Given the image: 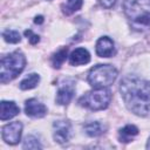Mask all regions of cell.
I'll use <instances>...</instances> for the list:
<instances>
[{"label": "cell", "mask_w": 150, "mask_h": 150, "mask_svg": "<svg viewBox=\"0 0 150 150\" xmlns=\"http://www.w3.org/2000/svg\"><path fill=\"white\" fill-rule=\"evenodd\" d=\"M83 5V0H67L62 6V11L66 15H70L74 12L79 11Z\"/></svg>", "instance_id": "16"}, {"label": "cell", "mask_w": 150, "mask_h": 150, "mask_svg": "<svg viewBox=\"0 0 150 150\" xmlns=\"http://www.w3.org/2000/svg\"><path fill=\"white\" fill-rule=\"evenodd\" d=\"M34 22H35V23H42V22H43V16H41V15L36 16V18L34 19Z\"/></svg>", "instance_id": "22"}, {"label": "cell", "mask_w": 150, "mask_h": 150, "mask_svg": "<svg viewBox=\"0 0 150 150\" xmlns=\"http://www.w3.org/2000/svg\"><path fill=\"white\" fill-rule=\"evenodd\" d=\"M2 38L6 42H9V43H18L21 40L20 34L16 30H12V29H6L2 33Z\"/></svg>", "instance_id": "18"}, {"label": "cell", "mask_w": 150, "mask_h": 150, "mask_svg": "<svg viewBox=\"0 0 150 150\" xmlns=\"http://www.w3.org/2000/svg\"><path fill=\"white\" fill-rule=\"evenodd\" d=\"M74 95V86L70 84H63L62 87H60V89L57 90L56 94V103L61 104V105H67Z\"/></svg>", "instance_id": "12"}, {"label": "cell", "mask_w": 150, "mask_h": 150, "mask_svg": "<svg viewBox=\"0 0 150 150\" xmlns=\"http://www.w3.org/2000/svg\"><path fill=\"white\" fill-rule=\"evenodd\" d=\"M22 124L19 121L11 122L2 128V139L8 144H16L21 138Z\"/></svg>", "instance_id": "6"}, {"label": "cell", "mask_w": 150, "mask_h": 150, "mask_svg": "<svg viewBox=\"0 0 150 150\" xmlns=\"http://www.w3.org/2000/svg\"><path fill=\"white\" fill-rule=\"evenodd\" d=\"M90 61V54L86 48H76L69 55V62L73 66L86 64Z\"/></svg>", "instance_id": "11"}, {"label": "cell", "mask_w": 150, "mask_h": 150, "mask_svg": "<svg viewBox=\"0 0 150 150\" xmlns=\"http://www.w3.org/2000/svg\"><path fill=\"white\" fill-rule=\"evenodd\" d=\"M83 129L86 134L90 137H96L104 132V127L100 122H89L83 125Z\"/></svg>", "instance_id": "14"}, {"label": "cell", "mask_w": 150, "mask_h": 150, "mask_svg": "<svg viewBox=\"0 0 150 150\" xmlns=\"http://www.w3.org/2000/svg\"><path fill=\"white\" fill-rule=\"evenodd\" d=\"M127 108L142 117L150 116V82L136 75H125L120 84Z\"/></svg>", "instance_id": "1"}, {"label": "cell", "mask_w": 150, "mask_h": 150, "mask_svg": "<svg viewBox=\"0 0 150 150\" xmlns=\"http://www.w3.org/2000/svg\"><path fill=\"white\" fill-rule=\"evenodd\" d=\"M54 139L60 143H67L70 137H71V125L68 121L61 120V121H55L54 124Z\"/></svg>", "instance_id": "7"}, {"label": "cell", "mask_w": 150, "mask_h": 150, "mask_svg": "<svg viewBox=\"0 0 150 150\" xmlns=\"http://www.w3.org/2000/svg\"><path fill=\"white\" fill-rule=\"evenodd\" d=\"M146 149H150V137H149V141L146 143Z\"/></svg>", "instance_id": "23"}, {"label": "cell", "mask_w": 150, "mask_h": 150, "mask_svg": "<svg viewBox=\"0 0 150 150\" xmlns=\"http://www.w3.org/2000/svg\"><path fill=\"white\" fill-rule=\"evenodd\" d=\"M67 52L68 49L67 48H62L60 49L59 52H56L53 57H52V63H53V67L54 68H60L62 66V63L66 61L67 59Z\"/></svg>", "instance_id": "17"}, {"label": "cell", "mask_w": 150, "mask_h": 150, "mask_svg": "<svg viewBox=\"0 0 150 150\" xmlns=\"http://www.w3.org/2000/svg\"><path fill=\"white\" fill-rule=\"evenodd\" d=\"M111 101V91L107 88H95L79 98V104L89 110H103Z\"/></svg>", "instance_id": "4"}, {"label": "cell", "mask_w": 150, "mask_h": 150, "mask_svg": "<svg viewBox=\"0 0 150 150\" xmlns=\"http://www.w3.org/2000/svg\"><path fill=\"white\" fill-rule=\"evenodd\" d=\"M22 148L23 149H41L42 145L40 144L39 139L32 135L27 136L23 141V144H22Z\"/></svg>", "instance_id": "19"}, {"label": "cell", "mask_w": 150, "mask_h": 150, "mask_svg": "<svg viewBox=\"0 0 150 150\" xmlns=\"http://www.w3.org/2000/svg\"><path fill=\"white\" fill-rule=\"evenodd\" d=\"M117 77V70L110 64H97L88 74V82L93 88H107Z\"/></svg>", "instance_id": "5"}, {"label": "cell", "mask_w": 150, "mask_h": 150, "mask_svg": "<svg viewBox=\"0 0 150 150\" xmlns=\"http://www.w3.org/2000/svg\"><path fill=\"white\" fill-rule=\"evenodd\" d=\"M26 57L21 52H13L1 59L0 63V82L6 83L14 80L25 68Z\"/></svg>", "instance_id": "3"}, {"label": "cell", "mask_w": 150, "mask_h": 150, "mask_svg": "<svg viewBox=\"0 0 150 150\" xmlns=\"http://www.w3.org/2000/svg\"><path fill=\"white\" fill-rule=\"evenodd\" d=\"M137 135H138L137 127H135L132 124H128V125L123 127L122 129H120V131H118V139H120V142L128 143V142H130Z\"/></svg>", "instance_id": "13"}, {"label": "cell", "mask_w": 150, "mask_h": 150, "mask_svg": "<svg viewBox=\"0 0 150 150\" xmlns=\"http://www.w3.org/2000/svg\"><path fill=\"white\" fill-rule=\"evenodd\" d=\"M40 82V76L36 73H32L29 74L27 77H25L21 82H20V89L22 90H28V89H33L38 86V83Z\"/></svg>", "instance_id": "15"}, {"label": "cell", "mask_w": 150, "mask_h": 150, "mask_svg": "<svg viewBox=\"0 0 150 150\" xmlns=\"http://www.w3.org/2000/svg\"><path fill=\"white\" fill-rule=\"evenodd\" d=\"M116 1H117V0H101V4H102V6L105 7V8H111V7L116 4Z\"/></svg>", "instance_id": "21"}, {"label": "cell", "mask_w": 150, "mask_h": 150, "mask_svg": "<svg viewBox=\"0 0 150 150\" xmlns=\"http://www.w3.org/2000/svg\"><path fill=\"white\" fill-rule=\"evenodd\" d=\"M123 9L132 29H150V0H124Z\"/></svg>", "instance_id": "2"}, {"label": "cell", "mask_w": 150, "mask_h": 150, "mask_svg": "<svg viewBox=\"0 0 150 150\" xmlns=\"http://www.w3.org/2000/svg\"><path fill=\"white\" fill-rule=\"evenodd\" d=\"M20 112V108L13 101H1L0 103V120L6 121L13 118Z\"/></svg>", "instance_id": "10"}, {"label": "cell", "mask_w": 150, "mask_h": 150, "mask_svg": "<svg viewBox=\"0 0 150 150\" xmlns=\"http://www.w3.org/2000/svg\"><path fill=\"white\" fill-rule=\"evenodd\" d=\"M96 54L101 57H110L115 55V45L109 36H102L96 42Z\"/></svg>", "instance_id": "9"}, {"label": "cell", "mask_w": 150, "mask_h": 150, "mask_svg": "<svg viewBox=\"0 0 150 150\" xmlns=\"http://www.w3.org/2000/svg\"><path fill=\"white\" fill-rule=\"evenodd\" d=\"M25 112L27 114V116H30L34 118H40L47 114V108L39 100L29 98L25 103Z\"/></svg>", "instance_id": "8"}, {"label": "cell", "mask_w": 150, "mask_h": 150, "mask_svg": "<svg viewBox=\"0 0 150 150\" xmlns=\"http://www.w3.org/2000/svg\"><path fill=\"white\" fill-rule=\"evenodd\" d=\"M25 35L27 36V39L29 40V42L32 43V45H35V43H38L39 42V40H40V38L36 35V34H34L32 30H25Z\"/></svg>", "instance_id": "20"}]
</instances>
